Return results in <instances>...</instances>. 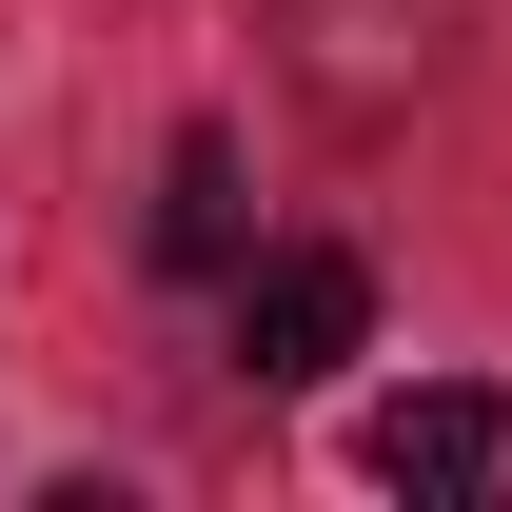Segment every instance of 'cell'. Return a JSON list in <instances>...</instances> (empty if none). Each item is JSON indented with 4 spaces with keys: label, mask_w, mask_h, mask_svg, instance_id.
Instances as JSON below:
<instances>
[{
    "label": "cell",
    "mask_w": 512,
    "mask_h": 512,
    "mask_svg": "<svg viewBox=\"0 0 512 512\" xmlns=\"http://www.w3.org/2000/svg\"><path fill=\"white\" fill-rule=\"evenodd\" d=\"M493 453H512V414H493L473 375H434V394L375 414V473H394V493H493Z\"/></svg>",
    "instance_id": "cell-2"
},
{
    "label": "cell",
    "mask_w": 512,
    "mask_h": 512,
    "mask_svg": "<svg viewBox=\"0 0 512 512\" xmlns=\"http://www.w3.org/2000/svg\"><path fill=\"white\" fill-rule=\"evenodd\" d=\"M375 335V256H335V237H296V256H256L237 276V375H276V394H316L335 355Z\"/></svg>",
    "instance_id": "cell-1"
},
{
    "label": "cell",
    "mask_w": 512,
    "mask_h": 512,
    "mask_svg": "<svg viewBox=\"0 0 512 512\" xmlns=\"http://www.w3.org/2000/svg\"><path fill=\"white\" fill-rule=\"evenodd\" d=\"M158 276H237V138L158 158Z\"/></svg>",
    "instance_id": "cell-3"
}]
</instances>
